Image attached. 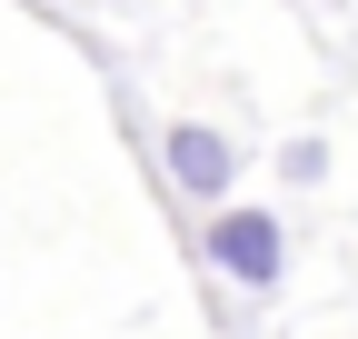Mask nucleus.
<instances>
[{
  "instance_id": "1",
  "label": "nucleus",
  "mask_w": 358,
  "mask_h": 339,
  "mask_svg": "<svg viewBox=\"0 0 358 339\" xmlns=\"http://www.w3.org/2000/svg\"><path fill=\"white\" fill-rule=\"evenodd\" d=\"M199 260H209L219 279H239V289H279V270H289V230L268 220V209H219L209 240H199Z\"/></svg>"
},
{
  "instance_id": "2",
  "label": "nucleus",
  "mask_w": 358,
  "mask_h": 339,
  "mask_svg": "<svg viewBox=\"0 0 358 339\" xmlns=\"http://www.w3.org/2000/svg\"><path fill=\"white\" fill-rule=\"evenodd\" d=\"M159 160H169V190L179 200H219V190L239 180V150L219 140V130H199V120H179V130L159 140Z\"/></svg>"
}]
</instances>
